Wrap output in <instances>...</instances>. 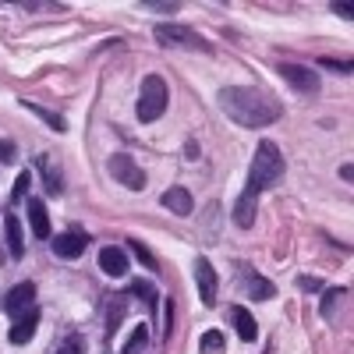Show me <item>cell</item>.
I'll use <instances>...</instances> for the list:
<instances>
[{"instance_id": "cell-1", "label": "cell", "mask_w": 354, "mask_h": 354, "mask_svg": "<svg viewBox=\"0 0 354 354\" xmlns=\"http://www.w3.org/2000/svg\"><path fill=\"white\" fill-rule=\"evenodd\" d=\"M220 110L241 128H266L283 117L280 100L262 93L255 85H227L220 88Z\"/></svg>"}, {"instance_id": "cell-2", "label": "cell", "mask_w": 354, "mask_h": 354, "mask_svg": "<svg viewBox=\"0 0 354 354\" xmlns=\"http://www.w3.org/2000/svg\"><path fill=\"white\" fill-rule=\"evenodd\" d=\"M283 156H280V149H277V142H270V138H262L259 142V149H255V160H252V167H248V192H266V188H273V185H280V177H283Z\"/></svg>"}, {"instance_id": "cell-3", "label": "cell", "mask_w": 354, "mask_h": 354, "mask_svg": "<svg viewBox=\"0 0 354 354\" xmlns=\"http://www.w3.org/2000/svg\"><path fill=\"white\" fill-rule=\"evenodd\" d=\"M167 103H170V93H167V82L160 75H145L142 78V88H138V121L142 124H153L160 121V117L167 113Z\"/></svg>"}, {"instance_id": "cell-4", "label": "cell", "mask_w": 354, "mask_h": 354, "mask_svg": "<svg viewBox=\"0 0 354 354\" xmlns=\"http://www.w3.org/2000/svg\"><path fill=\"white\" fill-rule=\"evenodd\" d=\"M153 36H156V43L160 46H174V50H205V53H209L213 46L209 43H205L198 32H195V28H188V25H156L153 28Z\"/></svg>"}, {"instance_id": "cell-5", "label": "cell", "mask_w": 354, "mask_h": 354, "mask_svg": "<svg viewBox=\"0 0 354 354\" xmlns=\"http://www.w3.org/2000/svg\"><path fill=\"white\" fill-rule=\"evenodd\" d=\"M106 170L113 174L117 185H124V188H131V192H142V188H145V170H142L128 153H113L110 163H106Z\"/></svg>"}, {"instance_id": "cell-6", "label": "cell", "mask_w": 354, "mask_h": 354, "mask_svg": "<svg viewBox=\"0 0 354 354\" xmlns=\"http://www.w3.org/2000/svg\"><path fill=\"white\" fill-rule=\"evenodd\" d=\"M195 283H198V298H202V305H205V308H213V305H216V287H220V280H216L213 262L205 259V255L195 262Z\"/></svg>"}, {"instance_id": "cell-7", "label": "cell", "mask_w": 354, "mask_h": 354, "mask_svg": "<svg viewBox=\"0 0 354 354\" xmlns=\"http://www.w3.org/2000/svg\"><path fill=\"white\" fill-rule=\"evenodd\" d=\"M280 78H283L290 88L305 93V96H315V93H319V75H315L312 68H301V64H280Z\"/></svg>"}, {"instance_id": "cell-8", "label": "cell", "mask_w": 354, "mask_h": 354, "mask_svg": "<svg viewBox=\"0 0 354 354\" xmlns=\"http://www.w3.org/2000/svg\"><path fill=\"white\" fill-rule=\"evenodd\" d=\"M36 326H39V308L32 305V308H25V312L15 319V326L8 330V340L21 347V344H28V340L36 337Z\"/></svg>"}, {"instance_id": "cell-9", "label": "cell", "mask_w": 354, "mask_h": 354, "mask_svg": "<svg viewBox=\"0 0 354 354\" xmlns=\"http://www.w3.org/2000/svg\"><path fill=\"white\" fill-rule=\"evenodd\" d=\"M50 248H53L57 259H78V255L88 248V238H85V234H78V230H71V234H57V238L50 241Z\"/></svg>"}, {"instance_id": "cell-10", "label": "cell", "mask_w": 354, "mask_h": 354, "mask_svg": "<svg viewBox=\"0 0 354 354\" xmlns=\"http://www.w3.org/2000/svg\"><path fill=\"white\" fill-rule=\"evenodd\" d=\"M32 298H36V283H18V287H11L8 290V298H4V312L11 315V319H18L25 308H32Z\"/></svg>"}, {"instance_id": "cell-11", "label": "cell", "mask_w": 354, "mask_h": 354, "mask_svg": "<svg viewBox=\"0 0 354 354\" xmlns=\"http://www.w3.org/2000/svg\"><path fill=\"white\" fill-rule=\"evenodd\" d=\"M230 213H234V223H238L241 230H252V227H255V213H259V195L245 188V192L238 195V202H234Z\"/></svg>"}, {"instance_id": "cell-12", "label": "cell", "mask_w": 354, "mask_h": 354, "mask_svg": "<svg viewBox=\"0 0 354 354\" xmlns=\"http://www.w3.org/2000/svg\"><path fill=\"white\" fill-rule=\"evenodd\" d=\"M160 205H163V209H170L174 216H192L195 198H192L188 188H167V192L160 195Z\"/></svg>"}, {"instance_id": "cell-13", "label": "cell", "mask_w": 354, "mask_h": 354, "mask_svg": "<svg viewBox=\"0 0 354 354\" xmlns=\"http://www.w3.org/2000/svg\"><path fill=\"white\" fill-rule=\"evenodd\" d=\"M28 227H32V238L46 241L50 238V213L43 198H28Z\"/></svg>"}, {"instance_id": "cell-14", "label": "cell", "mask_w": 354, "mask_h": 354, "mask_svg": "<svg viewBox=\"0 0 354 354\" xmlns=\"http://www.w3.org/2000/svg\"><path fill=\"white\" fill-rule=\"evenodd\" d=\"M230 322H234V330H238V337L245 340V344H252L255 337H259V326H255V319H252V312L245 308V305H230Z\"/></svg>"}, {"instance_id": "cell-15", "label": "cell", "mask_w": 354, "mask_h": 354, "mask_svg": "<svg viewBox=\"0 0 354 354\" xmlns=\"http://www.w3.org/2000/svg\"><path fill=\"white\" fill-rule=\"evenodd\" d=\"M100 270H103L106 277H124V273H128V255H124V248L106 245V248L100 252Z\"/></svg>"}, {"instance_id": "cell-16", "label": "cell", "mask_w": 354, "mask_h": 354, "mask_svg": "<svg viewBox=\"0 0 354 354\" xmlns=\"http://www.w3.org/2000/svg\"><path fill=\"white\" fill-rule=\"evenodd\" d=\"M4 238H8L11 259H21V255H25V234H21V220H18L15 213L4 216Z\"/></svg>"}, {"instance_id": "cell-17", "label": "cell", "mask_w": 354, "mask_h": 354, "mask_svg": "<svg viewBox=\"0 0 354 354\" xmlns=\"http://www.w3.org/2000/svg\"><path fill=\"white\" fill-rule=\"evenodd\" d=\"M245 287H248V294H252L255 301H270V298H277V287L266 280V277L252 273V270H245Z\"/></svg>"}, {"instance_id": "cell-18", "label": "cell", "mask_w": 354, "mask_h": 354, "mask_svg": "<svg viewBox=\"0 0 354 354\" xmlns=\"http://www.w3.org/2000/svg\"><path fill=\"white\" fill-rule=\"evenodd\" d=\"M36 167H39V174H43V188H46L50 195H61V192H64V185H61V170H53L50 156H36Z\"/></svg>"}, {"instance_id": "cell-19", "label": "cell", "mask_w": 354, "mask_h": 354, "mask_svg": "<svg viewBox=\"0 0 354 354\" xmlns=\"http://www.w3.org/2000/svg\"><path fill=\"white\" fill-rule=\"evenodd\" d=\"M21 106H25L28 113H36L39 121H46L53 131H64V117H61V113H53V110H46V106H39V103H32V100H21Z\"/></svg>"}, {"instance_id": "cell-20", "label": "cell", "mask_w": 354, "mask_h": 354, "mask_svg": "<svg viewBox=\"0 0 354 354\" xmlns=\"http://www.w3.org/2000/svg\"><path fill=\"white\" fill-rule=\"evenodd\" d=\"M145 347H149V326H135V330H131V337L124 340L121 354H142Z\"/></svg>"}, {"instance_id": "cell-21", "label": "cell", "mask_w": 354, "mask_h": 354, "mask_svg": "<svg viewBox=\"0 0 354 354\" xmlns=\"http://www.w3.org/2000/svg\"><path fill=\"white\" fill-rule=\"evenodd\" d=\"M128 248L135 252V259H138V262H145V270H153V273L160 270V262H156V255H153L149 248H145V245H142L138 238H128Z\"/></svg>"}, {"instance_id": "cell-22", "label": "cell", "mask_w": 354, "mask_h": 354, "mask_svg": "<svg viewBox=\"0 0 354 354\" xmlns=\"http://www.w3.org/2000/svg\"><path fill=\"white\" fill-rule=\"evenodd\" d=\"M344 298H347V290H344V287H333V290L322 294V308H319V312H322V319H333V308H337Z\"/></svg>"}, {"instance_id": "cell-23", "label": "cell", "mask_w": 354, "mask_h": 354, "mask_svg": "<svg viewBox=\"0 0 354 354\" xmlns=\"http://www.w3.org/2000/svg\"><path fill=\"white\" fill-rule=\"evenodd\" d=\"M223 344H227V340H223V333H220V330H205V333H202V340H198V347H202L205 354L223 351Z\"/></svg>"}, {"instance_id": "cell-24", "label": "cell", "mask_w": 354, "mask_h": 354, "mask_svg": "<svg viewBox=\"0 0 354 354\" xmlns=\"http://www.w3.org/2000/svg\"><path fill=\"white\" fill-rule=\"evenodd\" d=\"M131 294H138V298L149 305V308H156V301H160V294L153 290V283H145V280H135L131 283Z\"/></svg>"}, {"instance_id": "cell-25", "label": "cell", "mask_w": 354, "mask_h": 354, "mask_svg": "<svg viewBox=\"0 0 354 354\" xmlns=\"http://www.w3.org/2000/svg\"><path fill=\"white\" fill-rule=\"evenodd\" d=\"M124 308H128V301L121 298L117 305H110V315H106V333L113 337L117 333V326H121V319H124Z\"/></svg>"}, {"instance_id": "cell-26", "label": "cell", "mask_w": 354, "mask_h": 354, "mask_svg": "<svg viewBox=\"0 0 354 354\" xmlns=\"http://www.w3.org/2000/svg\"><path fill=\"white\" fill-rule=\"evenodd\" d=\"M53 354H85V340L78 337V333H71L64 344H57V351Z\"/></svg>"}, {"instance_id": "cell-27", "label": "cell", "mask_w": 354, "mask_h": 354, "mask_svg": "<svg viewBox=\"0 0 354 354\" xmlns=\"http://www.w3.org/2000/svg\"><path fill=\"white\" fill-rule=\"evenodd\" d=\"M28 185H32V174H28V170H21V174H18V181H15V188H11V202H25V192H28Z\"/></svg>"}, {"instance_id": "cell-28", "label": "cell", "mask_w": 354, "mask_h": 354, "mask_svg": "<svg viewBox=\"0 0 354 354\" xmlns=\"http://www.w3.org/2000/svg\"><path fill=\"white\" fill-rule=\"evenodd\" d=\"M319 64L330 68V71H337V75H351V61H333V57H322Z\"/></svg>"}, {"instance_id": "cell-29", "label": "cell", "mask_w": 354, "mask_h": 354, "mask_svg": "<svg viewBox=\"0 0 354 354\" xmlns=\"http://www.w3.org/2000/svg\"><path fill=\"white\" fill-rule=\"evenodd\" d=\"M15 160H18L15 142H11V138H4V142H0V163H15Z\"/></svg>"}, {"instance_id": "cell-30", "label": "cell", "mask_w": 354, "mask_h": 354, "mask_svg": "<svg viewBox=\"0 0 354 354\" xmlns=\"http://www.w3.org/2000/svg\"><path fill=\"white\" fill-rule=\"evenodd\" d=\"M298 287L308 290V294H315V290H322V280L319 277H298Z\"/></svg>"}, {"instance_id": "cell-31", "label": "cell", "mask_w": 354, "mask_h": 354, "mask_svg": "<svg viewBox=\"0 0 354 354\" xmlns=\"http://www.w3.org/2000/svg\"><path fill=\"white\" fill-rule=\"evenodd\" d=\"M145 8H153V11H170V15L177 11V4H153V0H145Z\"/></svg>"}, {"instance_id": "cell-32", "label": "cell", "mask_w": 354, "mask_h": 354, "mask_svg": "<svg viewBox=\"0 0 354 354\" xmlns=\"http://www.w3.org/2000/svg\"><path fill=\"white\" fill-rule=\"evenodd\" d=\"M185 160H198V145L195 142H185Z\"/></svg>"}, {"instance_id": "cell-33", "label": "cell", "mask_w": 354, "mask_h": 354, "mask_svg": "<svg viewBox=\"0 0 354 354\" xmlns=\"http://www.w3.org/2000/svg\"><path fill=\"white\" fill-rule=\"evenodd\" d=\"M333 11H337L340 18H347V21L354 18V15H351V4H333Z\"/></svg>"}, {"instance_id": "cell-34", "label": "cell", "mask_w": 354, "mask_h": 354, "mask_svg": "<svg viewBox=\"0 0 354 354\" xmlns=\"http://www.w3.org/2000/svg\"><path fill=\"white\" fill-rule=\"evenodd\" d=\"M340 177H344V181H351V177H354V167H351V163H344V167H340Z\"/></svg>"}]
</instances>
